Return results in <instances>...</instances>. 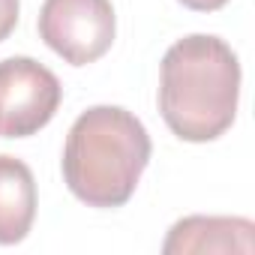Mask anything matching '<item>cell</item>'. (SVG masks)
Wrapping results in <instances>:
<instances>
[{
  "instance_id": "cell-4",
  "label": "cell",
  "mask_w": 255,
  "mask_h": 255,
  "mask_svg": "<svg viewBox=\"0 0 255 255\" xmlns=\"http://www.w3.org/2000/svg\"><path fill=\"white\" fill-rule=\"evenodd\" d=\"M63 87L57 75L33 57L0 60V135H36L60 108Z\"/></svg>"
},
{
  "instance_id": "cell-3",
  "label": "cell",
  "mask_w": 255,
  "mask_h": 255,
  "mask_svg": "<svg viewBox=\"0 0 255 255\" xmlns=\"http://www.w3.org/2000/svg\"><path fill=\"white\" fill-rule=\"evenodd\" d=\"M111 0H45L39 9L42 42L72 66L96 63L114 42Z\"/></svg>"
},
{
  "instance_id": "cell-6",
  "label": "cell",
  "mask_w": 255,
  "mask_h": 255,
  "mask_svg": "<svg viewBox=\"0 0 255 255\" xmlns=\"http://www.w3.org/2000/svg\"><path fill=\"white\" fill-rule=\"evenodd\" d=\"M36 219V180L33 171L15 159L0 156V246L21 243Z\"/></svg>"
},
{
  "instance_id": "cell-7",
  "label": "cell",
  "mask_w": 255,
  "mask_h": 255,
  "mask_svg": "<svg viewBox=\"0 0 255 255\" xmlns=\"http://www.w3.org/2000/svg\"><path fill=\"white\" fill-rule=\"evenodd\" d=\"M18 12H21V0H0V42L15 30Z\"/></svg>"
},
{
  "instance_id": "cell-8",
  "label": "cell",
  "mask_w": 255,
  "mask_h": 255,
  "mask_svg": "<svg viewBox=\"0 0 255 255\" xmlns=\"http://www.w3.org/2000/svg\"><path fill=\"white\" fill-rule=\"evenodd\" d=\"M180 3L186 9H192V12H216V9H222L228 3V0H180Z\"/></svg>"
},
{
  "instance_id": "cell-2",
  "label": "cell",
  "mask_w": 255,
  "mask_h": 255,
  "mask_svg": "<svg viewBox=\"0 0 255 255\" xmlns=\"http://www.w3.org/2000/svg\"><path fill=\"white\" fill-rule=\"evenodd\" d=\"M144 123L120 105H93L66 135L63 180L87 207H123L150 162Z\"/></svg>"
},
{
  "instance_id": "cell-1",
  "label": "cell",
  "mask_w": 255,
  "mask_h": 255,
  "mask_svg": "<svg viewBox=\"0 0 255 255\" xmlns=\"http://www.w3.org/2000/svg\"><path fill=\"white\" fill-rule=\"evenodd\" d=\"M240 99V63L228 42L207 33L177 39L159 69V111L168 129L192 144L231 129Z\"/></svg>"
},
{
  "instance_id": "cell-5",
  "label": "cell",
  "mask_w": 255,
  "mask_h": 255,
  "mask_svg": "<svg viewBox=\"0 0 255 255\" xmlns=\"http://www.w3.org/2000/svg\"><path fill=\"white\" fill-rule=\"evenodd\" d=\"M165 255H189V252H255V225L243 216H186L171 225L165 243Z\"/></svg>"
}]
</instances>
